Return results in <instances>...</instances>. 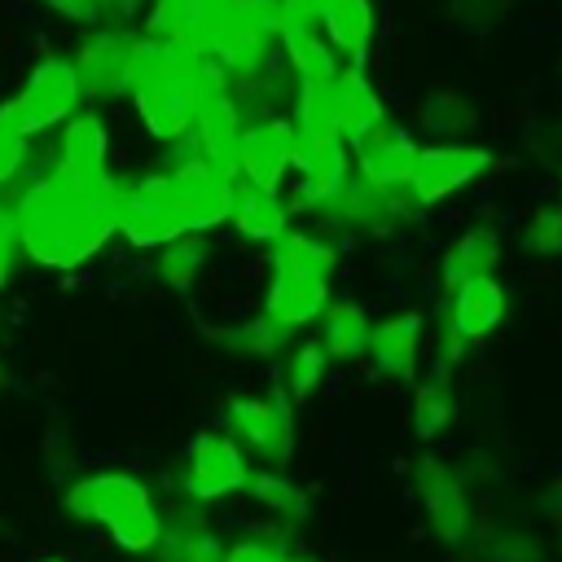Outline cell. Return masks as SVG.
I'll return each mask as SVG.
<instances>
[{
    "label": "cell",
    "mask_w": 562,
    "mask_h": 562,
    "mask_svg": "<svg viewBox=\"0 0 562 562\" xmlns=\"http://www.w3.org/2000/svg\"><path fill=\"white\" fill-rule=\"evenodd\" d=\"M13 259H18V237H13V211L0 206V285L4 277L13 272Z\"/></svg>",
    "instance_id": "obj_35"
},
{
    "label": "cell",
    "mask_w": 562,
    "mask_h": 562,
    "mask_svg": "<svg viewBox=\"0 0 562 562\" xmlns=\"http://www.w3.org/2000/svg\"><path fill=\"white\" fill-rule=\"evenodd\" d=\"M66 509L83 522H101L123 549L149 553L158 544L162 518L149 501V487L132 474H88L66 487Z\"/></svg>",
    "instance_id": "obj_3"
},
{
    "label": "cell",
    "mask_w": 562,
    "mask_h": 562,
    "mask_svg": "<svg viewBox=\"0 0 562 562\" xmlns=\"http://www.w3.org/2000/svg\"><path fill=\"white\" fill-rule=\"evenodd\" d=\"M224 435L268 461V465H285L294 452V426H290V395H268V400H233L224 408Z\"/></svg>",
    "instance_id": "obj_6"
},
{
    "label": "cell",
    "mask_w": 562,
    "mask_h": 562,
    "mask_svg": "<svg viewBox=\"0 0 562 562\" xmlns=\"http://www.w3.org/2000/svg\"><path fill=\"white\" fill-rule=\"evenodd\" d=\"M316 329H321V347H325V356L329 360H356V356H364V347H369V312L360 307V303H351V299H329L325 307H321V316H316Z\"/></svg>",
    "instance_id": "obj_23"
},
{
    "label": "cell",
    "mask_w": 562,
    "mask_h": 562,
    "mask_svg": "<svg viewBox=\"0 0 562 562\" xmlns=\"http://www.w3.org/2000/svg\"><path fill=\"white\" fill-rule=\"evenodd\" d=\"M325 369H329V356L321 342H299L290 356H285V369H281V386L290 400H307L321 382H325Z\"/></svg>",
    "instance_id": "obj_28"
},
{
    "label": "cell",
    "mask_w": 562,
    "mask_h": 562,
    "mask_svg": "<svg viewBox=\"0 0 562 562\" xmlns=\"http://www.w3.org/2000/svg\"><path fill=\"white\" fill-rule=\"evenodd\" d=\"M277 48H281L285 70L294 75V83H325L342 66L334 57V48L325 44V35H321L316 22H307V26H281L277 31Z\"/></svg>",
    "instance_id": "obj_22"
},
{
    "label": "cell",
    "mask_w": 562,
    "mask_h": 562,
    "mask_svg": "<svg viewBox=\"0 0 562 562\" xmlns=\"http://www.w3.org/2000/svg\"><path fill=\"white\" fill-rule=\"evenodd\" d=\"M417 123H422V132L435 136V140H457V136H465V132L479 123V110H474V101H470L465 92H457V88H435V92H426V97L417 101Z\"/></svg>",
    "instance_id": "obj_25"
},
{
    "label": "cell",
    "mask_w": 562,
    "mask_h": 562,
    "mask_svg": "<svg viewBox=\"0 0 562 562\" xmlns=\"http://www.w3.org/2000/svg\"><path fill=\"white\" fill-rule=\"evenodd\" d=\"M114 233H123L140 250L162 246V241L189 233L162 171L140 176L132 184H114Z\"/></svg>",
    "instance_id": "obj_4"
},
{
    "label": "cell",
    "mask_w": 562,
    "mask_h": 562,
    "mask_svg": "<svg viewBox=\"0 0 562 562\" xmlns=\"http://www.w3.org/2000/svg\"><path fill=\"white\" fill-rule=\"evenodd\" d=\"M487 167H492V154L479 149V145H457V140L426 145L413 158V171H408V189L404 193H408L413 206H435V202L452 198L457 189L474 184Z\"/></svg>",
    "instance_id": "obj_8"
},
{
    "label": "cell",
    "mask_w": 562,
    "mask_h": 562,
    "mask_svg": "<svg viewBox=\"0 0 562 562\" xmlns=\"http://www.w3.org/2000/svg\"><path fill=\"white\" fill-rule=\"evenodd\" d=\"M140 0H105V13H114V9H123V13H132Z\"/></svg>",
    "instance_id": "obj_36"
},
{
    "label": "cell",
    "mask_w": 562,
    "mask_h": 562,
    "mask_svg": "<svg viewBox=\"0 0 562 562\" xmlns=\"http://www.w3.org/2000/svg\"><path fill=\"white\" fill-rule=\"evenodd\" d=\"M290 562H307V558H290Z\"/></svg>",
    "instance_id": "obj_38"
},
{
    "label": "cell",
    "mask_w": 562,
    "mask_h": 562,
    "mask_svg": "<svg viewBox=\"0 0 562 562\" xmlns=\"http://www.w3.org/2000/svg\"><path fill=\"white\" fill-rule=\"evenodd\" d=\"M501 259V233L496 228H465L448 250H443V263H439V277L443 285H461L479 272H492Z\"/></svg>",
    "instance_id": "obj_24"
},
{
    "label": "cell",
    "mask_w": 562,
    "mask_h": 562,
    "mask_svg": "<svg viewBox=\"0 0 562 562\" xmlns=\"http://www.w3.org/2000/svg\"><path fill=\"white\" fill-rule=\"evenodd\" d=\"M290 171L299 176V202L303 206L329 202L347 184V176H351L347 140L338 132H329V136H294V162H290Z\"/></svg>",
    "instance_id": "obj_14"
},
{
    "label": "cell",
    "mask_w": 562,
    "mask_h": 562,
    "mask_svg": "<svg viewBox=\"0 0 562 562\" xmlns=\"http://www.w3.org/2000/svg\"><path fill=\"white\" fill-rule=\"evenodd\" d=\"M140 57H145V31H127L119 22L101 26L88 35V44L75 57L79 88L88 97H123V92H132Z\"/></svg>",
    "instance_id": "obj_5"
},
{
    "label": "cell",
    "mask_w": 562,
    "mask_h": 562,
    "mask_svg": "<svg viewBox=\"0 0 562 562\" xmlns=\"http://www.w3.org/2000/svg\"><path fill=\"white\" fill-rule=\"evenodd\" d=\"M75 189L97 193V198H114V176H110V136L105 123L97 114H70L66 132H61V154L57 167Z\"/></svg>",
    "instance_id": "obj_11"
},
{
    "label": "cell",
    "mask_w": 562,
    "mask_h": 562,
    "mask_svg": "<svg viewBox=\"0 0 562 562\" xmlns=\"http://www.w3.org/2000/svg\"><path fill=\"white\" fill-rule=\"evenodd\" d=\"M448 417H452V400L443 395V386H439V382L417 386V400H413V430H417V439L443 435Z\"/></svg>",
    "instance_id": "obj_31"
},
{
    "label": "cell",
    "mask_w": 562,
    "mask_h": 562,
    "mask_svg": "<svg viewBox=\"0 0 562 562\" xmlns=\"http://www.w3.org/2000/svg\"><path fill=\"white\" fill-rule=\"evenodd\" d=\"M338 268V250L321 233L285 228L272 237V272H268V294H263V316L277 321L285 334H299L316 325L321 307L334 299L329 281Z\"/></svg>",
    "instance_id": "obj_2"
},
{
    "label": "cell",
    "mask_w": 562,
    "mask_h": 562,
    "mask_svg": "<svg viewBox=\"0 0 562 562\" xmlns=\"http://www.w3.org/2000/svg\"><path fill=\"white\" fill-rule=\"evenodd\" d=\"M250 496L263 505V509H272L277 518H303L307 514V496H303V487H294L290 479H281L277 470H263V474H250Z\"/></svg>",
    "instance_id": "obj_29"
},
{
    "label": "cell",
    "mask_w": 562,
    "mask_h": 562,
    "mask_svg": "<svg viewBox=\"0 0 562 562\" xmlns=\"http://www.w3.org/2000/svg\"><path fill=\"white\" fill-rule=\"evenodd\" d=\"M220 562H290V553L277 536H250V540L228 544Z\"/></svg>",
    "instance_id": "obj_33"
},
{
    "label": "cell",
    "mask_w": 562,
    "mask_h": 562,
    "mask_svg": "<svg viewBox=\"0 0 562 562\" xmlns=\"http://www.w3.org/2000/svg\"><path fill=\"white\" fill-rule=\"evenodd\" d=\"M13 101H18V114H22V123H26L31 136H35V132H48V127H57V123H66V119L79 110V101H83L75 57H61V53L40 57Z\"/></svg>",
    "instance_id": "obj_7"
},
{
    "label": "cell",
    "mask_w": 562,
    "mask_h": 562,
    "mask_svg": "<svg viewBox=\"0 0 562 562\" xmlns=\"http://www.w3.org/2000/svg\"><path fill=\"white\" fill-rule=\"evenodd\" d=\"M250 483L246 452L228 435H198L189 443V461L180 474V492L189 501H220Z\"/></svg>",
    "instance_id": "obj_10"
},
{
    "label": "cell",
    "mask_w": 562,
    "mask_h": 562,
    "mask_svg": "<svg viewBox=\"0 0 562 562\" xmlns=\"http://www.w3.org/2000/svg\"><path fill=\"white\" fill-rule=\"evenodd\" d=\"M334 114H338V136L351 145L378 123H386V101L364 75V66H338L334 75Z\"/></svg>",
    "instance_id": "obj_20"
},
{
    "label": "cell",
    "mask_w": 562,
    "mask_h": 562,
    "mask_svg": "<svg viewBox=\"0 0 562 562\" xmlns=\"http://www.w3.org/2000/svg\"><path fill=\"white\" fill-rule=\"evenodd\" d=\"M290 162H294L290 114H259V119L241 123L237 145H233V176L268 184V189H281L285 176H290Z\"/></svg>",
    "instance_id": "obj_9"
},
{
    "label": "cell",
    "mask_w": 562,
    "mask_h": 562,
    "mask_svg": "<svg viewBox=\"0 0 562 562\" xmlns=\"http://www.w3.org/2000/svg\"><path fill=\"white\" fill-rule=\"evenodd\" d=\"M522 246L531 255H562V206H544L522 228Z\"/></svg>",
    "instance_id": "obj_32"
},
{
    "label": "cell",
    "mask_w": 562,
    "mask_h": 562,
    "mask_svg": "<svg viewBox=\"0 0 562 562\" xmlns=\"http://www.w3.org/2000/svg\"><path fill=\"white\" fill-rule=\"evenodd\" d=\"M48 562H61V558H48Z\"/></svg>",
    "instance_id": "obj_39"
},
{
    "label": "cell",
    "mask_w": 562,
    "mask_h": 562,
    "mask_svg": "<svg viewBox=\"0 0 562 562\" xmlns=\"http://www.w3.org/2000/svg\"><path fill=\"white\" fill-rule=\"evenodd\" d=\"M18 250L44 268H79L114 237V198L75 189L61 171L40 176L13 206Z\"/></svg>",
    "instance_id": "obj_1"
},
{
    "label": "cell",
    "mask_w": 562,
    "mask_h": 562,
    "mask_svg": "<svg viewBox=\"0 0 562 562\" xmlns=\"http://www.w3.org/2000/svg\"><path fill=\"white\" fill-rule=\"evenodd\" d=\"M448 294L452 299H448V325L443 329L452 338H461L470 347V342H483V338H492L501 329V321H505V285L492 272H479V277L452 285Z\"/></svg>",
    "instance_id": "obj_15"
},
{
    "label": "cell",
    "mask_w": 562,
    "mask_h": 562,
    "mask_svg": "<svg viewBox=\"0 0 562 562\" xmlns=\"http://www.w3.org/2000/svg\"><path fill=\"white\" fill-rule=\"evenodd\" d=\"M26 140H31V132H26L22 114H18V101H13V97L0 101V189L22 171V162H26Z\"/></svg>",
    "instance_id": "obj_30"
},
{
    "label": "cell",
    "mask_w": 562,
    "mask_h": 562,
    "mask_svg": "<svg viewBox=\"0 0 562 562\" xmlns=\"http://www.w3.org/2000/svg\"><path fill=\"white\" fill-rule=\"evenodd\" d=\"M373 356V369L395 378V382H408L417 373V351H422V312H400L382 325L369 329V347Z\"/></svg>",
    "instance_id": "obj_21"
},
{
    "label": "cell",
    "mask_w": 562,
    "mask_h": 562,
    "mask_svg": "<svg viewBox=\"0 0 562 562\" xmlns=\"http://www.w3.org/2000/svg\"><path fill=\"white\" fill-rule=\"evenodd\" d=\"M44 4L53 13H61L70 22H88V26H97L105 18V0H44Z\"/></svg>",
    "instance_id": "obj_34"
},
{
    "label": "cell",
    "mask_w": 562,
    "mask_h": 562,
    "mask_svg": "<svg viewBox=\"0 0 562 562\" xmlns=\"http://www.w3.org/2000/svg\"><path fill=\"white\" fill-rule=\"evenodd\" d=\"M241 101L233 97V88H206L193 105V123H189V145L211 158L215 167L233 171V145L241 132Z\"/></svg>",
    "instance_id": "obj_16"
},
{
    "label": "cell",
    "mask_w": 562,
    "mask_h": 562,
    "mask_svg": "<svg viewBox=\"0 0 562 562\" xmlns=\"http://www.w3.org/2000/svg\"><path fill=\"white\" fill-rule=\"evenodd\" d=\"M228 224L250 237V241H272L290 228V206L281 202V189L255 184L233 176V193H228Z\"/></svg>",
    "instance_id": "obj_19"
},
{
    "label": "cell",
    "mask_w": 562,
    "mask_h": 562,
    "mask_svg": "<svg viewBox=\"0 0 562 562\" xmlns=\"http://www.w3.org/2000/svg\"><path fill=\"white\" fill-rule=\"evenodd\" d=\"M202 263H206V241H202V233H180V237H171V241L158 246L154 272H158L162 285H171V290H189V285L198 281Z\"/></svg>",
    "instance_id": "obj_26"
},
{
    "label": "cell",
    "mask_w": 562,
    "mask_h": 562,
    "mask_svg": "<svg viewBox=\"0 0 562 562\" xmlns=\"http://www.w3.org/2000/svg\"><path fill=\"white\" fill-rule=\"evenodd\" d=\"M316 26L342 66H364L378 35V9L373 0H329Z\"/></svg>",
    "instance_id": "obj_18"
},
{
    "label": "cell",
    "mask_w": 562,
    "mask_h": 562,
    "mask_svg": "<svg viewBox=\"0 0 562 562\" xmlns=\"http://www.w3.org/2000/svg\"><path fill=\"white\" fill-rule=\"evenodd\" d=\"M417 149H422V145H417L404 127H395V123L386 119V123H378L373 132H364L360 140H351L356 176L369 180V184H378V189H386V193L408 198L404 189H408V171H413Z\"/></svg>",
    "instance_id": "obj_13"
},
{
    "label": "cell",
    "mask_w": 562,
    "mask_h": 562,
    "mask_svg": "<svg viewBox=\"0 0 562 562\" xmlns=\"http://www.w3.org/2000/svg\"><path fill=\"white\" fill-rule=\"evenodd\" d=\"M215 342H224L233 356H277L281 342H285V329L268 316H250V321H237V325L220 329Z\"/></svg>",
    "instance_id": "obj_27"
},
{
    "label": "cell",
    "mask_w": 562,
    "mask_h": 562,
    "mask_svg": "<svg viewBox=\"0 0 562 562\" xmlns=\"http://www.w3.org/2000/svg\"><path fill=\"white\" fill-rule=\"evenodd\" d=\"M312 4H316V9H325V4H329V0H312Z\"/></svg>",
    "instance_id": "obj_37"
},
{
    "label": "cell",
    "mask_w": 562,
    "mask_h": 562,
    "mask_svg": "<svg viewBox=\"0 0 562 562\" xmlns=\"http://www.w3.org/2000/svg\"><path fill=\"white\" fill-rule=\"evenodd\" d=\"M413 479H417V492L426 501V518H430L435 536L443 544H461L470 536V501H465L457 474L448 465H439L435 457H422Z\"/></svg>",
    "instance_id": "obj_17"
},
{
    "label": "cell",
    "mask_w": 562,
    "mask_h": 562,
    "mask_svg": "<svg viewBox=\"0 0 562 562\" xmlns=\"http://www.w3.org/2000/svg\"><path fill=\"white\" fill-rule=\"evenodd\" d=\"M228 9L233 0H154L145 18V35L189 53H211L228 22Z\"/></svg>",
    "instance_id": "obj_12"
}]
</instances>
